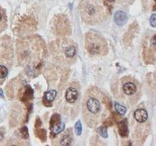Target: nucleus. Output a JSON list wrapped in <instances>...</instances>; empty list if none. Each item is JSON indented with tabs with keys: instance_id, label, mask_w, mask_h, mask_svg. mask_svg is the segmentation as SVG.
I'll return each instance as SVG.
<instances>
[{
	"instance_id": "1",
	"label": "nucleus",
	"mask_w": 156,
	"mask_h": 146,
	"mask_svg": "<svg viewBox=\"0 0 156 146\" xmlns=\"http://www.w3.org/2000/svg\"><path fill=\"white\" fill-rule=\"evenodd\" d=\"M81 106L85 124L90 128H95L107 118L111 101L98 88L90 87L84 94Z\"/></svg>"
},
{
	"instance_id": "2",
	"label": "nucleus",
	"mask_w": 156,
	"mask_h": 146,
	"mask_svg": "<svg viewBox=\"0 0 156 146\" xmlns=\"http://www.w3.org/2000/svg\"><path fill=\"white\" fill-rule=\"evenodd\" d=\"M46 54V47L43 39L37 36L26 37L17 42V59L22 66H26L28 75L35 77Z\"/></svg>"
},
{
	"instance_id": "3",
	"label": "nucleus",
	"mask_w": 156,
	"mask_h": 146,
	"mask_svg": "<svg viewBox=\"0 0 156 146\" xmlns=\"http://www.w3.org/2000/svg\"><path fill=\"white\" fill-rule=\"evenodd\" d=\"M114 96L124 105L134 106L141 97L142 87L139 81L131 76H124L111 86Z\"/></svg>"
},
{
	"instance_id": "4",
	"label": "nucleus",
	"mask_w": 156,
	"mask_h": 146,
	"mask_svg": "<svg viewBox=\"0 0 156 146\" xmlns=\"http://www.w3.org/2000/svg\"><path fill=\"white\" fill-rule=\"evenodd\" d=\"M77 43L68 38H60L50 43L51 54L56 61L62 64H72L77 57Z\"/></svg>"
},
{
	"instance_id": "5",
	"label": "nucleus",
	"mask_w": 156,
	"mask_h": 146,
	"mask_svg": "<svg viewBox=\"0 0 156 146\" xmlns=\"http://www.w3.org/2000/svg\"><path fill=\"white\" fill-rule=\"evenodd\" d=\"M79 11L88 25H99L107 18L106 8L98 0H80Z\"/></svg>"
},
{
	"instance_id": "6",
	"label": "nucleus",
	"mask_w": 156,
	"mask_h": 146,
	"mask_svg": "<svg viewBox=\"0 0 156 146\" xmlns=\"http://www.w3.org/2000/svg\"><path fill=\"white\" fill-rule=\"evenodd\" d=\"M81 106V92L79 82H71L66 88L62 105H60L61 111L70 118L78 115L80 107Z\"/></svg>"
},
{
	"instance_id": "7",
	"label": "nucleus",
	"mask_w": 156,
	"mask_h": 146,
	"mask_svg": "<svg viewBox=\"0 0 156 146\" xmlns=\"http://www.w3.org/2000/svg\"><path fill=\"white\" fill-rule=\"evenodd\" d=\"M85 47L91 56H105L108 53L106 40L98 33L89 31L85 36Z\"/></svg>"
},
{
	"instance_id": "8",
	"label": "nucleus",
	"mask_w": 156,
	"mask_h": 146,
	"mask_svg": "<svg viewBox=\"0 0 156 146\" xmlns=\"http://www.w3.org/2000/svg\"><path fill=\"white\" fill-rule=\"evenodd\" d=\"M155 33L146 35L142 43V56L146 63H153L155 61Z\"/></svg>"
},
{
	"instance_id": "9",
	"label": "nucleus",
	"mask_w": 156,
	"mask_h": 146,
	"mask_svg": "<svg viewBox=\"0 0 156 146\" xmlns=\"http://www.w3.org/2000/svg\"><path fill=\"white\" fill-rule=\"evenodd\" d=\"M52 32L53 34L56 35H67L70 34L71 27L70 25V21L67 16L63 15H59L55 18H53V25H52Z\"/></svg>"
},
{
	"instance_id": "10",
	"label": "nucleus",
	"mask_w": 156,
	"mask_h": 146,
	"mask_svg": "<svg viewBox=\"0 0 156 146\" xmlns=\"http://www.w3.org/2000/svg\"><path fill=\"white\" fill-rule=\"evenodd\" d=\"M72 141H73L72 131H71V129H69L57 140L58 142H55V144H59V145H62V146H68V145H70L72 143Z\"/></svg>"
},
{
	"instance_id": "11",
	"label": "nucleus",
	"mask_w": 156,
	"mask_h": 146,
	"mask_svg": "<svg viewBox=\"0 0 156 146\" xmlns=\"http://www.w3.org/2000/svg\"><path fill=\"white\" fill-rule=\"evenodd\" d=\"M134 120L137 123H146L149 120L148 113L144 108H137L134 112Z\"/></svg>"
},
{
	"instance_id": "12",
	"label": "nucleus",
	"mask_w": 156,
	"mask_h": 146,
	"mask_svg": "<svg viewBox=\"0 0 156 146\" xmlns=\"http://www.w3.org/2000/svg\"><path fill=\"white\" fill-rule=\"evenodd\" d=\"M56 96H57V91L55 89H51L46 91L43 97V104L45 106H52V102L56 98Z\"/></svg>"
},
{
	"instance_id": "13",
	"label": "nucleus",
	"mask_w": 156,
	"mask_h": 146,
	"mask_svg": "<svg viewBox=\"0 0 156 146\" xmlns=\"http://www.w3.org/2000/svg\"><path fill=\"white\" fill-rule=\"evenodd\" d=\"M127 19H128L127 15L123 11H117L114 15V21H115L116 25L118 26L124 25L127 22Z\"/></svg>"
},
{
	"instance_id": "14",
	"label": "nucleus",
	"mask_w": 156,
	"mask_h": 146,
	"mask_svg": "<svg viewBox=\"0 0 156 146\" xmlns=\"http://www.w3.org/2000/svg\"><path fill=\"white\" fill-rule=\"evenodd\" d=\"M118 133L121 137H127L129 134L128 121L127 119H123L118 123Z\"/></svg>"
},
{
	"instance_id": "15",
	"label": "nucleus",
	"mask_w": 156,
	"mask_h": 146,
	"mask_svg": "<svg viewBox=\"0 0 156 146\" xmlns=\"http://www.w3.org/2000/svg\"><path fill=\"white\" fill-rule=\"evenodd\" d=\"M34 98V90L31 88V86L26 85L25 88V90L23 91V94L21 96V100L24 103H28Z\"/></svg>"
},
{
	"instance_id": "16",
	"label": "nucleus",
	"mask_w": 156,
	"mask_h": 146,
	"mask_svg": "<svg viewBox=\"0 0 156 146\" xmlns=\"http://www.w3.org/2000/svg\"><path fill=\"white\" fill-rule=\"evenodd\" d=\"M8 26V17L6 11L0 6V33H2L7 29Z\"/></svg>"
},
{
	"instance_id": "17",
	"label": "nucleus",
	"mask_w": 156,
	"mask_h": 146,
	"mask_svg": "<svg viewBox=\"0 0 156 146\" xmlns=\"http://www.w3.org/2000/svg\"><path fill=\"white\" fill-rule=\"evenodd\" d=\"M65 129V124L62 122H60L59 124H57L56 125H54L53 127L51 128V137L53 138L55 136H57L58 134H60L62 132H63Z\"/></svg>"
},
{
	"instance_id": "18",
	"label": "nucleus",
	"mask_w": 156,
	"mask_h": 146,
	"mask_svg": "<svg viewBox=\"0 0 156 146\" xmlns=\"http://www.w3.org/2000/svg\"><path fill=\"white\" fill-rule=\"evenodd\" d=\"M35 134L42 142H45L46 139H47V132H46V130L43 129L41 127L35 128Z\"/></svg>"
},
{
	"instance_id": "19",
	"label": "nucleus",
	"mask_w": 156,
	"mask_h": 146,
	"mask_svg": "<svg viewBox=\"0 0 156 146\" xmlns=\"http://www.w3.org/2000/svg\"><path fill=\"white\" fill-rule=\"evenodd\" d=\"M114 107H115L116 112L118 115H124V114L126 113V110H127L126 107H125L124 106L121 105V104L118 103V102H115V103H114Z\"/></svg>"
},
{
	"instance_id": "20",
	"label": "nucleus",
	"mask_w": 156,
	"mask_h": 146,
	"mask_svg": "<svg viewBox=\"0 0 156 146\" xmlns=\"http://www.w3.org/2000/svg\"><path fill=\"white\" fill-rule=\"evenodd\" d=\"M60 122H61V115H59V114L52 115V116L51 117V120H50V129L52 127H53L54 125H56L57 124H59Z\"/></svg>"
},
{
	"instance_id": "21",
	"label": "nucleus",
	"mask_w": 156,
	"mask_h": 146,
	"mask_svg": "<svg viewBox=\"0 0 156 146\" xmlns=\"http://www.w3.org/2000/svg\"><path fill=\"white\" fill-rule=\"evenodd\" d=\"M8 75V70L6 66L0 65V79H5Z\"/></svg>"
},
{
	"instance_id": "22",
	"label": "nucleus",
	"mask_w": 156,
	"mask_h": 146,
	"mask_svg": "<svg viewBox=\"0 0 156 146\" xmlns=\"http://www.w3.org/2000/svg\"><path fill=\"white\" fill-rule=\"evenodd\" d=\"M19 133H20V136H21L23 139L26 140V139L29 138L28 128H27L26 126H23L22 128H20V129H19Z\"/></svg>"
},
{
	"instance_id": "23",
	"label": "nucleus",
	"mask_w": 156,
	"mask_h": 146,
	"mask_svg": "<svg viewBox=\"0 0 156 146\" xmlns=\"http://www.w3.org/2000/svg\"><path fill=\"white\" fill-rule=\"evenodd\" d=\"M98 133L102 136V137H104V138H107V128H106V126L105 125V126H99L98 128Z\"/></svg>"
},
{
	"instance_id": "24",
	"label": "nucleus",
	"mask_w": 156,
	"mask_h": 146,
	"mask_svg": "<svg viewBox=\"0 0 156 146\" xmlns=\"http://www.w3.org/2000/svg\"><path fill=\"white\" fill-rule=\"evenodd\" d=\"M75 133L78 136H80L82 133V124H81V122L80 120L77 121L75 124Z\"/></svg>"
},
{
	"instance_id": "25",
	"label": "nucleus",
	"mask_w": 156,
	"mask_h": 146,
	"mask_svg": "<svg viewBox=\"0 0 156 146\" xmlns=\"http://www.w3.org/2000/svg\"><path fill=\"white\" fill-rule=\"evenodd\" d=\"M150 25L152 27H155L156 26V15L152 14L150 17Z\"/></svg>"
},
{
	"instance_id": "26",
	"label": "nucleus",
	"mask_w": 156,
	"mask_h": 146,
	"mask_svg": "<svg viewBox=\"0 0 156 146\" xmlns=\"http://www.w3.org/2000/svg\"><path fill=\"white\" fill-rule=\"evenodd\" d=\"M5 133H6V130L4 127H0V142H2L4 138H5Z\"/></svg>"
},
{
	"instance_id": "27",
	"label": "nucleus",
	"mask_w": 156,
	"mask_h": 146,
	"mask_svg": "<svg viewBox=\"0 0 156 146\" xmlns=\"http://www.w3.org/2000/svg\"><path fill=\"white\" fill-rule=\"evenodd\" d=\"M0 97H4V92H3V90L0 88Z\"/></svg>"
}]
</instances>
